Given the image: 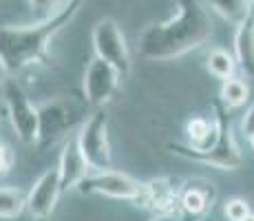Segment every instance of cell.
Instances as JSON below:
<instances>
[{
	"label": "cell",
	"instance_id": "cell-1",
	"mask_svg": "<svg viewBox=\"0 0 254 221\" xmlns=\"http://www.w3.org/2000/svg\"><path fill=\"white\" fill-rule=\"evenodd\" d=\"M212 33L210 16L199 0H177V13L168 20L150 24L141 31L137 51L155 62L173 60L199 49Z\"/></svg>",
	"mask_w": 254,
	"mask_h": 221
},
{
	"label": "cell",
	"instance_id": "cell-2",
	"mask_svg": "<svg viewBox=\"0 0 254 221\" xmlns=\"http://www.w3.org/2000/svg\"><path fill=\"white\" fill-rule=\"evenodd\" d=\"M82 2L84 0H64V4L53 16L42 18V20L33 24H7V27H0V58L4 60L9 73L16 75L27 67L47 62V51L51 38L75 18Z\"/></svg>",
	"mask_w": 254,
	"mask_h": 221
},
{
	"label": "cell",
	"instance_id": "cell-3",
	"mask_svg": "<svg viewBox=\"0 0 254 221\" xmlns=\"http://www.w3.org/2000/svg\"><path fill=\"white\" fill-rule=\"evenodd\" d=\"M214 117L219 122V137L208 150H197L192 146H184L179 142H170L168 144V150L184 159H190V161H201V164H208V166H214L219 170H237L243 166V155L239 150L237 142H234V135H232V129L226 120V111H223V104L217 102L214 104Z\"/></svg>",
	"mask_w": 254,
	"mask_h": 221
},
{
	"label": "cell",
	"instance_id": "cell-4",
	"mask_svg": "<svg viewBox=\"0 0 254 221\" xmlns=\"http://www.w3.org/2000/svg\"><path fill=\"white\" fill-rule=\"evenodd\" d=\"M82 195H102L109 199H122L130 201L135 206H146V184L144 181L133 179L126 173H117V170H97V175H89L80 186Z\"/></svg>",
	"mask_w": 254,
	"mask_h": 221
},
{
	"label": "cell",
	"instance_id": "cell-5",
	"mask_svg": "<svg viewBox=\"0 0 254 221\" xmlns=\"http://www.w3.org/2000/svg\"><path fill=\"white\" fill-rule=\"evenodd\" d=\"M77 144L93 170H109L113 164L109 142V117L102 109H97L89 120L82 124L77 133Z\"/></svg>",
	"mask_w": 254,
	"mask_h": 221
},
{
	"label": "cell",
	"instance_id": "cell-6",
	"mask_svg": "<svg viewBox=\"0 0 254 221\" xmlns=\"http://www.w3.org/2000/svg\"><path fill=\"white\" fill-rule=\"evenodd\" d=\"M4 102L11 129L24 144H38V109L31 104L27 91L16 80L4 82Z\"/></svg>",
	"mask_w": 254,
	"mask_h": 221
},
{
	"label": "cell",
	"instance_id": "cell-7",
	"mask_svg": "<svg viewBox=\"0 0 254 221\" xmlns=\"http://www.w3.org/2000/svg\"><path fill=\"white\" fill-rule=\"evenodd\" d=\"M93 51L97 58L111 62L122 75L130 71V53L120 24L113 18H102L93 27Z\"/></svg>",
	"mask_w": 254,
	"mask_h": 221
},
{
	"label": "cell",
	"instance_id": "cell-8",
	"mask_svg": "<svg viewBox=\"0 0 254 221\" xmlns=\"http://www.w3.org/2000/svg\"><path fill=\"white\" fill-rule=\"evenodd\" d=\"M122 73L111 65V62L102 60V58H93L91 65L84 71V97L91 106L102 109L115 97L117 88H120Z\"/></svg>",
	"mask_w": 254,
	"mask_h": 221
},
{
	"label": "cell",
	"instance_id": "cell-9",
	"mask_svg": "<svg viewBox=\"0 0 254 221\" xmlns=\"http://www.w3.org/2000/svg\"><path fill=\"white\" fill-rule=\"evenodd\" d=\"M71 124H73L71 113L64 102L60 100L45 102L38 109V148L45 150L51 144H56L71 129Z\"/></svg>",
	"mask_w": 254,
	"mask_h": 221
},
{
	"label": "cell",
	"instance_id": "cell-10",
	"mask_svg": "<svg viewBox=\"0 0 254 221\" xmlns=\"http://www.w3.org/2000/svg\"><path fill=\"white\" fill-rule=\"evenodd\" d=\"M62 195L60 173L58 168L45 170L27 193V208L36 219H47L56 210V204Z\"/></svg>",
	"mask_w": 254,
	"mask_h": 221
},
{
	"label": "cell",
	"instance_id": "cell-11",
	"mask_svg": "<svg viewBox=\"0 0 254 221\" xmlns=\"http://www.w3.org/2000/svg\"><path fill=\"white\" fill-rule=\"evenodd\" d=\"M217 188L208 179H192L179 190V215L188 221H199L212 210Z\"/></svg>",
	"mask_w": 254,
	"mask_h": 221
},
{
	"label": "cell",
	"instance_id": "cell-12",
	"mask_svg": "<svg viewBox=\"0 0 254 221\" xmlns=\"http://www.w3.org/2000/svg\"><path fill=\"white\" fill-rule=\"evenodd\" d=\"M89 161H86L84 153H82L77 137H69L62 146L60 161H58V173H60V184H62V193L71 188H77L82 181L89 177Z\"/></svg>",
	"mask_w": 254,
	"mask_h": 221
},
{
	"label": "cell",
	"instance_id": "cell-13",
	"mask_svg": "<svg viewBox=\"0 0 254 221\" xmlns=\"http://www.w3.org/2000/svg\"><path fill=\"white\" fill-rule=\"evenodd\" d=\"M146 206L155 215H175L179 210V188L170 177L146 181Z\"/></svg>",
	"mask_w": 254,
	"mask_h": 221
},
{
	"label": "cell",
	"instance_id": "cell-14",
	"mask_svg": "<svg viewBox=\"0 0 254 221\" xmlns=\"http://www.w3.org/2000/svg\"><path fill=\"white\" fill-rule=\"evenodd\" d=\"M234 58L246 75L254 77V16L241 22L234 33Z\"/></svg>",
	"mask_w": 254,
	"mask_h": 221
},
{
	"label": "cell",
	"instance_id": "cell-15",
	"mask_svg": "<svg viewBox=\"0 0 254 221\" xmlns=\"http://www.w3.org/2000/svg\"><path fill=\"white\" fill-rule=\"evenodd\" d=\"M186 135L192 148L197 150H208L210 146L217 142L219 137V122L208 120V117H192L186 122Z\"/></svg>",
	"mask_w": 254,
	"mask_h": 221
},
{
	"label": "cell",
	"instance_id": "cell-16",
	"mask_svg": "<svg viewBox=\"0 0 254 221\" xmlns=\"http://www.w3.org/2000/svg\"><path fill=\"white\" fill-rule=\"evenodd\" d=\"M208 7L226 22L239 27L254 13V0H206Z\"/></svg>",
	"mask_w": 254,
	"mask_h": 221
},
{
	"label": "cell",
	"instance_id": "cell-17",
	"mask_svg": "<svg viewBox=\"0 0 254 221\" xmlns=\"http://www.w3.org/2000/svg\"><path fill=\"white\" fill-rule=\"evenodd\" d=\"M219 102L223 109H241L250 102V86L239 77H228L221 82V91H219Z\"/></svg>",
	"mask_w": 254,
	"mask_h": 221
},
{
	"label": "cell",
	"instance_id": "cell-18",
	"mask_svg": "<svg viewBox=\"0 0 254 221\" xmlns=\"http://www.w3.org/2000/svg\"><path fill=\"white\" fill-rule=\"evenodd\" d=\"M237 58H234V53L226 51V49H212V51L208 53L206 58V69L208 73L212 77H217V80H228V77L234 75V71H237Z\"/></svg>",
	"mask_w": 254,
	"mask_h": 221
},
{
	"label": "cell",
	"instance_id": "cell-19",
	"mask_svg": "<svg viewBox=\"0 0 254 221\" xmlns=\"http://www.w3.org/2000/svg\"><path fill=\"white\" fill-rule=\"evenodd\" d=\"M27 208V195L18 188H0V219H16Z\"/></svg>",
	"mask_w": 254,
	"mask_h": 221
},
{
	"label": "cell",
	"instance_id": "cell-20",
	"mask_svg": "<svg viewBox=\"0 0 254 221\" xmlns=\"http://www.w3.org/2000/svg\"><path fill=\"white\" fill-rule=\"evenodd\" d=\"M250 213V204L243 197H232L223 204V215H226L228 221H243Z\"/></svg>",
	"mask_w": 254,
	"mask_h": 221
},
{
	"label": "cell",
	"instance_id": "cell-21",
	"mask_svg": "<svg viewBox=\"0 0 254 221\" xmlns=\"http://www.w3.org/2000/svg\"><path fill=\"white\" fill-rule=\"evenodd\" d=\"M29 2V7H31V11L36 13L38 18H49V16H53V13L58 11V9L62 7V0H27Z\"/></svg>",
	"mask_w": 254,
	"mask_h": 221
},
{
	"label": "cell",
	"instance_id": "cell-22",
	"mask_svg": "<svg viewBox=\"0 0 254 221\" xmlns=\"http://www.w3.org/2000/svg\"><path fill=\"white\" fill-rule=\"evenodd\" d=\"M13 166V153L7 144L0 142V177H4Z\"/></svg>",
	"mask_w": 254,
	"mask_h": 221
},
{
	"label": "cell",
	"instance_id": "cell-23",
	"mask_svg": "<svg viewBox=\"0 0 254 221\" xmlns=\"http://www.w3.org/2000/svg\"><path fill=\"white\" fill-rule=\"evenodd\" d=\"M241 133L250 140V137H254V104H250V109L246 111V115H243L241 120Z\"/></svg>",
	"mask_w": 254,
	"mask_h": 221
},
{
	"label": "cell",
	"instance_id": "cell-24",
	"mask_svg": "<svg viewBox=\"0 0 254 221\" xmlns=\"http://www.w3.org/2000/svg\"><path fill=\"white\" fill-rule=\"evenodd\" d=\"M7 75H9V69H7V65H4L2 58H0V86L7 82Z\"/></svg>",
	"mask_w": 254,
	"mask_h": 221
},
{
	"label": "cell",
	"instance_id": "cell-25",
	"mask_svg": "<svg viewBox=\"0 0 254 221\" xmlns=\"http://www.w3.org/2000/svg\"><path fill=\"white\" fill-rule=\"evenodd\" d=\"M150 221H177V217L175 215H155Z\"/></svg>",
	"mask_w": 254,
	"mask_h": 221
},
{
	"label": "cell",
	"instance_id": "cell-26",
	"mask_svg": "<svg viewBox=\"0 0 254 221\" xmlns=\"http://www.w3.org/2000/svg\"><path fill=\"white\" fill-rule=\"evenodd\" d=\"M243 221H254V213H250V215H248V217L243 219Z\"/></svg>",
	"mask_w": 254,
	"mask_h": 221
},
{
	"label": "cell",
	"instance_id": "cell-27",
	"mask_svg": "<svg viewBox=\"0 0 254 221\" xmlns=\"http://www.w3.org/2000/svg\"><path fill=\"white\" fill-rule=\"evenodd\" d=\"M250 146H252V150H254V137H250Z\"/></svg>",
	"mask_w": 254,
	"mask_h": 221
},
{
	"label": "cell",
	"instance_id": "cell-28",
	"mask_svg": "<svg viewBox=\"0 0 254 221\" xmlns=\"http://www.w3.org/2000/svg\"><path fill=\"white\" fill-rule=\"evenodd\" d=\"M38 221H47V219H38Z\"/></svg>",
	"mask_w": 254,
	"mask_h": 221
},
{
	"label": "cell",
	"instance_id": "cell-29",
	"mask_svg": "<svg viewBox=\"0 0 254 221\" xmlns=\"http://www.w3.org/2000/svg\"><path fill=\"white\" fill-rule=\"evenodd\" d=\"M252 16H254V13H252Z\"/></svg>",
	"mask_w": 254,
	"mask_h": 221
}]
</instances>
